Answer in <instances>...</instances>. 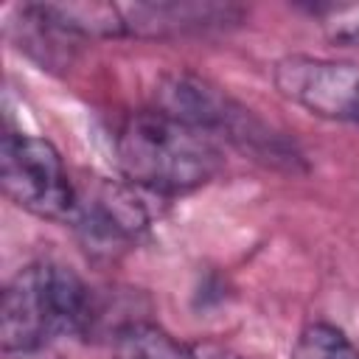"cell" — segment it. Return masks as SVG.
Returning <instances> with one entry per match:
<instances>
[{"label":"cell","instance_id":"cell-1","mask_svg":"<svg viewBox=\"0 0 359 359\" xmlns=\"http://www.w3.org/2000/svg\"><path fill=\"white\" fill-rule=\"evenodd\" d=\"M115 160L129 185L157 196L188 194L222 168V154L208 135L160 109L132 112L118 126Z\"/></svg>","mask_w":359,"mask_h":359},{"label":"cell","instance_id":"cell-2","mask_svg":"<svg viewBox=\"0 0 359 359\" xmlns=\"http://www.w3.org/2000/svg\"><path fill=\"white\" fill-rule=\"evenodd\" d=\"M93 320V292L53 261L22 266L3 289L0 345L6 353H28L59 337L79 334Z\"/></svg>","mask_w":359,"mask_h":359},{"label":"cell","instance_id":"cell-3","mask_svg":"<svg viewBox=\"0 0 359 359\" xmlns=\"http://www.w3.org/2000/svg\"><path fill=\"white\" fill-rule=\"evenodd\" d=\"M154 101L160 112L199 129L210 140L222 137L266 165L294 171V165L300 163V151L292 140L283 137V132L272 129L250 107L191 70H174L160 76L154 87Z\"/></svg>","mask_w":359,"mask_h":359},{"label":"cell","instance_id":"cell-4","mask_svg":"<svg viewBox=\"0 0 359 359\" xmlns=\"http://www.w3.org/2000/svg\"><path fill=\"white\" fill-rule=\"evenodd\" d=\"M0 182L6 196L34 216L62 224H70L76 216L79 188L50 140L6 132L0 143Z\"/></svg>","mask_w":359,"mask_h":359},{"label":"cell","instance_id":"cell-5","mask_svg":"<svg viewBox=\"0 0 359 359\" xmlns=\"http://www.w3.org/2000/svg\"><path fill=\"white\" fill-rule=\"evenodd\" d=\"M275 90L292 104L328 121H359V65L292 53L272 67Z\"/></svg>","mask_w":359,"mask_h":359},{"label":"cell","instance_id":"cell-6","mask_svg":"<svg viewBox=\"0 0 359 359\" xmlns=\"http://www.w3.org/2000/svg\"><path fill=\"white\" fill-rule=\"evenodd\" d=\"M244 20V8L233 3H188V0H168V3H112V22L115 39L135 36V39H168V36H188V34H208L224 31Z\"/></svg>","mask_w":359,"mask_h":359},{"label":"cell","instance_id":"cell-7","mask_svg":"<svg viewBox=\"0 0 359 359\" xmlns=\"http://www.w3.org/2000/svg\"><path fill=\"white\" fill-rule=\"evenodd\" d=\"M137 191L140 188L135 185H104L90 196L79 194V208L70 224L81 241L107 255L126 250L149 227V210Z\"/></svg>","mask_w":359,"mask_h":359},{"label":"cell","instance_id":"cell-8","mask_svg":"<svg viewBox=\"0 0 359 359\" xmlns=\"http://www.w3.org/2000/svg\"><path fill=\"white\" fill-rule=\"evenodd\" d=\"M112 359H199L196 348L182 345L151 320H126L109 331Z\"/></svg>","mask_w":359,"mask_h":359},{"label":"cell","instance_id":"cell-9","mask_svg":"<svg viewBox=\"0 0 359 359\" xmlns=\"http://www.w3.org/2000/svg\"><path fill=\"white\" fill-rule=\"evenodd\" d=\"M292 359H359V348L331 323H309L292 348Z\"/></svg>","mask_w":359,"mask_h":359},{"label":"cell","instance_id":"cell-10","mask_svg":"<svg viewBox=\"0 0 359 359\" xmlns=\"http://www.w3.org/2000/svg\"><path fill=\"white\" fill-rule=\"evenodd\" d=\"M306 11L320 22L334 48H359V3H314Z\"/></svg>","mask_w":359,"mask_h":359},{"label":"cell","instance_id":"cell-11","mask_svg":"<svg viewBox=\"0 0 359 359\" xmlns=\"http://www.w3.org/2000/svg\"><path fill=\"white\" fill-rule=\"evenodd\" d=\"M196 356L199 359H238V356H233V353H227V351H222V348H196Z\"/></svg>","mask_w":359,"mask_h":359}]
</instances>
